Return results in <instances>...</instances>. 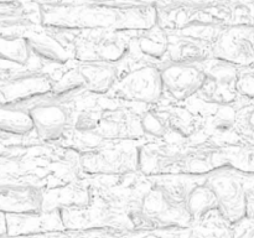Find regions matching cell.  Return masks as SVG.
I'll list each match as a JSON object with an SVG mask.
<instances>
[{
    "label": "cell",
    "instance_id": "obj_1",
    "mask_svg": "<svg viewBox=\"0 0 254 238\" xmlns=\"http://www.w3.org/2000/svg\"><path fill=\"white\" fill-rule=\"evenodd\" d=\"M40 22L64 31L121 32L150 30L158 12L145 2L103 0H61L40 6Z\"/></svg>",
    "mask_w": 254,
    "mask_h": 238
},
{
    "label": "cell",
    "instance_id": "obj_2",
    "mask_svg": "<svg viewBox=\"0 0 254 238\" xmlns=\"http://www.w3.org/2000/svg\"><path fill=\"white\" fill-rule=\"evenodd\" d=\"M54 82L47 74L24 71L0 78V104L17 106L51 93Z\"/></svg>",
    "mask_w": 254,
    "mask_h": 238
},
{
    "label": "cell",
    "instance_id": "obj_3",
    "mask_svg": "<svg viewBox=\"0 0 254 238\" xmlns=\"http://www.w3.org/2000/svg\"><path fill=\"white\" fill-rule=\"evenodd\" d=\"M112 91L124 101L155 103L164 92L160 69L151 66L134 69L118 79Z\"/></svg>",
    "mask_w": 254,
    "mask_h": 238
},
{
    "label": "cell",
    "instance_id": "obj_4",
    "mask_svg": "<svg viewBox=\"0 0 254 238\" xmlns=\"http://www.w3.org/2000/svg\"><path fill=\"white\" fill-rule=\"evenodd\" d=\"M164 91H168L175 99L183 101L200 89L207 81V72L195 62H174L160 69Z\"/></svg>",
    "mask_w": 254,
    "mask_h": 238
},
{
    "label": "cell",
    "instance_id": "obj_5",
    "mask_svg": "<svg viewBox=\"0 0 254 238\" xmlns=\"http://www.w3.org/2000/svg\"><path fill=\"white\" fill-rule=\"evenodd\" d=\"M34 129L42 140L59 139L72 123L68 109L57 102H40L29 109Z\"/></svg>",
    "mask_w": 254,
    "mask_h": 238
},
{
    "label": "cell",
    "instance_id": "obj_6",
    "mask_svg": "<svg viewBox=\"0 0 254 238\" xmlns=\"http://www.w3.org/2000/svg\"><path fill=\"white\" fill-rule=\"evenodd\" d=\"M129 51V45L119 39L116 32H106L98 37L82 41L76 47V57L82 62H107L116 63L124 59Z\"/></svg>",
    "mask_w": 254,
    "mask_h": 238
},
{
    "label": "cell",
    "instance_id": "obj_7",
    "mask_svg": "<svg viewBox=\"0 0 254 238\" xmlns=\"http://www.w3.org/2000/svg\"><path fill=\"white\" fill-rule=\"evenodd\" d=\"M34 31L32 12L14 0L0 1V37H21Z\"/></svg>",
    "mask_w": 254,
    "mask_h": 238
},
{
    "label": "cell",
    "instance_id": "obj_8",
    "mask_svg": "<svg viewBox=\"0 0 254 238\" xmlns=\"http://www.w3.org/2000/svg\"><path fill=\"white\" fill-rule=\"evenodd\" d=\"M210 188L228 217L236 218L242 215L246 208V200L242 186L236 178L231 176H218L211 181Z\"/></svg>",
    "mask_w": 254,
    "mask_h": 238
},
{
    "label": "cell",
    "instance_id": "obj_9",
    "mask_svg": "<svg viewBox=\"0 0 254 238\" xmlns=\"http://www.w3.org/2000/svg\"><path fill=\"white\" fill-rule=\"evenodd\" d=\"M114 63L107 62H83L78 68L84 83V89L93 93L112 91L118 81V71Z\"/></svg>",
    "mask_w": 254,
    "mask_h": 238
},
{
    "label": "cell",
    "instance_id": "obj_10",
    "mask_svg": "<svg viewBox=\"0 0 254 238\" xmlns=\"http://www.w3.org/2000/svg\"><path fill=\"white\" fill-rule=\"evenodd\" d=\"M26 40L31 54L41 61L50 63H64L68 61L69 55L66 47L46 32H37L34 30L26 35Z\"/></svg>",
    "mask_w": 254,
    "mask_h": 238
},
{
    "label": "cell",
    "instance_id": "obj_11",
    "mask_svg": "<svg viewBox=\"0 0 254 238\" xmlns=\"http://www.w3.org/2000/svg\"><path fill=\"white\" fill-rule=\"evenodd\" d=\"M215 56L226 63L250 64L254 61L252 42L245 39L225 35L216 44Z\"/></svg>",
    "mask_w": 254,
    "mask_h": 238
},
{
    "label": "cell",
    "instance_id": "obj_12",
    "mask_svg": "<svg viewBox=\"0 0 254 238\" xmlns=\"http://www.w3.org/2000/svg\"><path fill=\"white\" fill-rule=\"evenodd\" d=\"M34 130V124L29 109L17 106H0V134L24 136Z\"/></svg>",
    "mask_w": 254,
    "mask_h": 238
},
{
    "label": "cell",
    "instance_id": "obj_13",
    "mask_svg": "<svg viewBox=\"0 0 254 238\" xmlns=\"http://www.w3.org/2000/svg\"><path fill=\"white\" fill-rule=\"evenodd\" d=\"M30 56L31 51L26 36L0 37V60L24 66L29 62Z\"/></svg>",
    "mask_w": 254,
    "mask_h": 238
},
{
    "label": "cell",
    "instance_id": "obj_14",
    "mask_svg": "<svg viewBox=\"0 0 254 238\" xmlns=\"http://www.w3.org/2000/svg\"><path fill=\"white\" fill-rule=\"evenodd\" d=\"M188 205L189 210L196 215L217 205V198L210 187H201L188 196Z\"/></svg>",
    "mask_w": 254,
    "mask_h": 238
},
{
    "label": "cell",
    "instance_id": "obj_15",
    "mask_svg": "<svg viewBox=\"0 0 254 238\" xmlns=\"http://www.w3.org/2000/svg\"><path fill=\"white\" fill-rule=\"evenodd\" d=\"M165 125L166 124L161 120V118L154 113L145 114L141 119V128L153 135H163L165 133Z\"/></svg>",
    "mask_w": 254,
    "mask_h": 238
},
{
    "label": "cell",
    "instance_id": "obj_16",
    "mask_svg": "<svg viewBox=\"0 0 254 238\" xmlns=\"http://www.w3.org/2000/svg\"><path fill=\"white\" fill-rule=\"evenodd\" d=\"M236 120V113L232 108L222 107L215 116V128L217 130H227L233 125Z\"/></svg>",
    "mask_w": 254,
    "mask_h": 238
},
{
    "label": "cell",
    "instance_id": "obj_17",
    "mask_svg": "<svg viewBox=\"0 0 254 238\" xmlns=\"http://www.w3.org/2000/svg\"><path fill=\"white\" fill-rule=\"evenodd\" d=\"M236 89L248 98H254V77L251 74L237 78L236 81Z\"/></svg>",
    "mask_w": 254,
    "mask_h": 238
},
{
    "label": "cell",
    "instance_id": "obj_18",
    "mask_svg": "<svg viewBox=\"0 0 254 238\" xmlns=\"http://www.w3.org/2000/svg\"><path fill=\"white\" fill-rule=\"evenodd\" d=\"M246 129L250 131L251 138L254 140V109L246 117Z\"/></svg>",
    "mask_w": 254,
    "mask_h": 238
},
{
    "label": "cell",
    "instance_id": "obj_19",
    "mask_svg": "<svg viewBox=\"0 0 254 238\" xmlns=\"http://www.w3.org/2000/svg\"><path fill=\"white\" fill-rule=\"evenodd\" d=\"M248 74H251V76H252V77H254V69H253V71H251V72H250V73H248Z\"/></svg>",
    "mask_w": 254,
    "mask_h": 238
},
{
    "label": "cell",
    "instance_id": "obj_20",
    "mask_svg": "<svg viewBox=\"0 0 254 238\" xmlns=\"http://www.w3.org/2000/svg\"><path fill=\"white\" fill-rule=\"evenodd\" d=\"M253 45V50H254V44H252Z\"/></svg>",
    "mask_w": 254,
    "mask_h": 238
}]
</instances>
